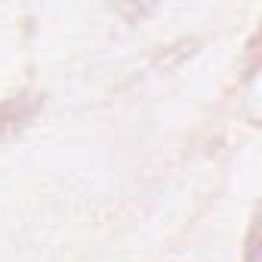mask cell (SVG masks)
I'll use <instances>...</instances> for the list:
<instances>
[{"instance_id":"cell-2","label":"cell","mask_w":262,"mask_h":262,"mask_svg":"<svg viewBox=\"0 0 262 262\" xmlns=\"http://www.w3.org/2000/svg\"><path fill=\"white\" fill-rule=\"evenodd\" d=\"M259 256V222L253 219L250 222V231H247V250H244V262H256Z\"/></svg>"},{"instance_id":"cell-1","label":"cell","mask_w":262,"mask_h":262,"mask_svg":"<svg viewBox=\"0 0 262 262\" xmlns=\"http://www.w3.org/2000/svg\"><path fill=\"white\" fill-rule=\"evenodd\" d=\"M43 108V96L40 93H19L0 102V142H7L13 136H19L22 129L40 114Z\"/></svg>"}]
</instances>
